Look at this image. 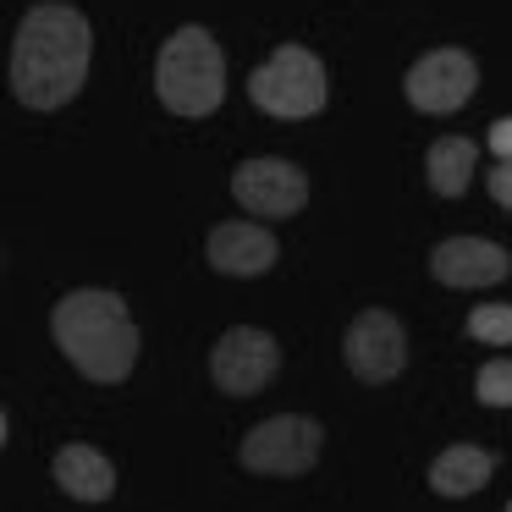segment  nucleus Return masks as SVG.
<instances>
[{
    "label": "nucleus",
    "instance_id": "6",
    "mask_svg": "<svg viewBox=\"0 0 512 512\" xmlns=\"http://www.w3.org/2000/svg\"><path fill=\"white\" fill-rule=\"evenodd\" d=\"M276 369H281V347L259 325H237L210 347V380L226 397H259L276 380Z\"/></svg>",
    "mask_w": 512,
    "mask_h": 512
},
{
    "label": "nucleus",
    "instance_id": "3",
    "mask_svg": "<svg viewBox=\"0 0 512 512\" xmlns=\"http://www.w3.org/2000/svg\"><path fill=\"white\" fill-rule=\"evenodd\" d=\"M155 94L171 116H199L221 111L226 100V56L215 45L210 28H177V34L160 45V61H155Z\"/></svg>",
    "mask_w": 512,
    "mask_h": 512
},
{
    "label": "nucleus",
    "instance_id": "11",
    "mask_svg": "<svg viewBox=\"0 0 512 512\" xmlns=\"http://www.w3.org/2000/svg\"><path fill=\"white\" fill-rule=\"evenodd\" d=\"M276 237L265 232V226L254 221H221L210 232V265L221 270V276H237V281H254L265 276L270 265H276Z\"/></svg>",
    "mask_w": 512,
    "mask_h": 512
},
{
    "label": "nucleus",
    "instance_id": "9",
    "mask_svg": "<svg viewBox=\"0 0 512 512\" xmlns=\"http://www.w3.org/2000/svg\"><path fill=\"white\" fill-rule=\"evenodd\" d=\"M342 358L364 386H386L408 364V331L391 309H364L342 336Z\"/></svg>",
    "mask_w": 512,
    "mask_h": 512
},
{
    "label": "nucleus",
    "instance_id": "16",
    "mask_svg": "<svg viewBox=\"0 0 512 512\" xmlns=\"http://www.w3.org/2000/svg\"><path fill=\"white\" fill-rule=\"evenodd\" d=\"M474 397L485 408H512V358H490L474 375Z\"/></svg>",
    "mask_w": 512,
    "mask_h": 512
},
{
    "label": "nucleus",
    "instance_id": "10",
    "mask_svg": "<svg viewBox=\"0 0 512 512\" xmlns=\"http://www.w3.org/2000/svg\"><path fill=\"white\" fill-rule=\"evenodd\" d=\"M430 276L441 287H496L512 276V254L490 237H446L430 248Z\"/></svg>",
    "mask_w": 512,
    "mask_h": 512
},
{
    "label": "nucleus",
    "instance_id": "7",
    "mask_svg": "<svg viewBox=\"0 0 512 512\" xmlns=\"http://www.w3.org/2000/svg\"><path fill=\"white\" fill-rule=\"evenodd\" d=\"M402 89H408L413 111L452 116V111H463V105L479 94V61L468 56V50H430V56H419L408 67Z\"/></svg>",
    "mask_w": 512,
    "mask_h": 512
},
{
    "label": "nucleus",
    "instance_id": "2",
    "mask_svg": "<svg viewBox=\"0 0 512 512\" xmlns=\"http://www.w3.org/2000/svg\"><path fill=\"white\" fill-rule=\"evenodd\" d=\"M50 336L56 347L72 358L83 380L94 386H122L138 364V336L133 314H127V298L122 292H100V287H78L50 309Z\"/></svg>",
    "mask_w": 512,
    "mask_h": 512
},
{
    "label": "nucleus",
    "instance_id": "17",
    "mask_svg": "<svg viewBox=\"0 0 512 512\" xmlns=\"http://www.w3.org/2000/svg\"><path fill=\"white\" fill-rule=\"evenodd\" d=\"M490 199L507 204V210H512V160H501V166L490 171Z\"/></svg>",
    "mask_w": 512,
    "mask_h": 512
},
{
    "label": "nucleus",
    "instance_id": "13",
    "mask_svg": "<svg viewBox=\"0 0 512 512\" xmlns=\"http://www.w3.org/2000/svg\"><path fill=\"white\" fill-rule=\"evenodd\" d=\"M56 485L72 501H111L116 496V468L94 446H61L56 452Z\"/></svg>",
    "mask_w": 512,
    "mask_h": 512
},
{
    "label": "nucleus",
    "instance_id": "15",
    "mask_svg": "<svg viewBox=\"0 0 512 512\" xmlns=\"http://www.w3.org/2000/svg\"><path fill=\"white\" fill-rule=\"evenodd\" d=\"M468 336L479 347H512V303H479L468 314Z\"/></svg>",
    "mask_w": 512,
    "mask_h": 512
},
{
    "label": "nucleus",
    "instance_id": "4",
    "mask_svg": "<svg viewBox=\"0 0 512 512\" xmlns=\"http://www.w3.org/2000/svg\"><path fill=\"white\" fill-rule=\"evenodd\" d=\"M248 100L276 122H309L325 111V67L314 50L303 45H281L265 67H254L248 78Z\"/></svg>",
    "mask_w": 512,
    "mask_h": 512
},
{
    "label": "nucleus",
    "instance_id": "18",
    "mask_svg": "<svg viewBox=\"0 0 512 512\" xmlns=\"http://www.w3.org/2000/svg\"><path fill=\"white\" fill-rule=\"evenodd\" d=\"M490 149H496L501 160H512V116H501V122L490 127Z\"/></svg>",
    "mask_w": 512,
    "mask_h": 512
},
{
    "label": "nucleus",
    "instance_id": "5",
    "mask_svg": "<svg viewBox=\"0 0 512 512\" xmlns=\"http://www.w3.org/2000/svg\"><path fill=\"white\" fill-rule=\"evenodd\" d=\"M320 446H325V430L320 419L309 413H276V419L254 424L237 446V463L248 474H270V479H298L320 463Z\"/></svg>",
    "mask_w": 512,
    "mask_h": 512
},
{
    "label": "nucleus",
    "instance_id": "14",
    "mask_svg": "<svg viewBox=\"0 0 512 512\" xmlns=\"http://www.w3.org/2000/svg\"><path fill=\"white\" fill-rule=\"evenodd\" d=\"M474 138H435L430 155H424V182H430V193H441V199H463L468 182H474Z\"/></svg>",
    "mask_w": 512,
    "mask_h": 512
},
{
    "label": "nucleus",
    "instance_id": "12",
    "mask_svg": "<svg viewBox=\"0 0 512 512\" xmlns=\"http://www.w3.org/2000/svg\"><path fill=\"white\" fill-rule=\"evenodd\" d=\"M496 474V457L485 446H446L441 457L430 463V490L446 501H463V496H479Z\"/></svg>",
    "mask_w": 512,
    "mask_h": 512
},
{
    "label": "nucleus",
    "instance_id": "8",
    "mask_svg": "<svg viewBox=\"0 0 512 512\" xmlns=\"http://www.w3.org/2000/svg\"><path fill=\"white\" fill-rule=\"evenodd\" d=\"M232 199L243 204L254 221H287L309 204V177H303L292 160H276V155H259V160H243L232 171Z\"/></svg>",
    "mask_w": 512,
    "mask_h": 512
},
{
    "label": "nucleus",
    "instance_id": "1",
    "mask_svg": "<svg viewBox=\"0 0 512 512\" xmlns=\"http://www.w3.org/2000/svg\"><path fill=\"white\" fill-rule=\"evenodd\" d=\"M89 56L94 28L78 6H67V0L28 6L12 39V94L28 111H61L89 83Z\"/></svg>",
    "mask_w": 512,
    "mask_h": 512
}]
</instances>
